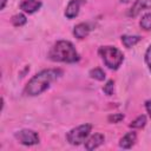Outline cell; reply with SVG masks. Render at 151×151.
Segmentation results:
<instances>
[{
    "label": "cell",
    "mask_w": 151,
    "mask_h": 151,
    "mask_svg": "<svg viewBox=\"0 0 151 151\" xmlns=\"http://www.w3.org/2000/svg\"><path fill=\"white\" fill-rule=\"evenodd\" d=\"M63 76V70L60 68H46L37 74H34L25 86V94L29 97H35L44 93L53 81Z\"/></svg>",
    "instance_id": "cell-1"
},
{
    "label": "cell",
    "mask_w": 151,
    "mask_h": 151,
    "mask_svg": "<svg viewBox=\"0 0 151 151\" xmlns=\"http://www.w3.org/2000/svg\"><path fill=\"white\" fill-rule=\"evenodd\" d=\"M48 58L57 63L74 64L78 63L80 57L73 44L68 40H58L50 50Z\"/></svg>",
    "instance_id": "cell-2"
},
{
    "label": "cell",
    "mask_w": 151,
    "mask_h": 151,
    "mask_svg": "<svg viewBox=\"0 0 151 151\" xmlns=\"http://www.w3.org/2000/svg\"><path fill=\"white\" fill-rule=\"evenodd\" d=\"M104 64L110 70H118L124 61V54L114 46H101L98 50Z\"/></svg>",
    "instance_id": "cell-3"
},
{
    "label": "cell",
    "mask_w": 151,
    "mask_h": 151,
    "mask_svg": "<svg viewBox=\"0 0 151 151\" xmlns=\"http://www.w3.org/2000/svg\"><path fill=\"white\" fill-rule=\"evenodd\" d=\"M91 130H92L91 124H81L70 130L66 134V139L71 145H80L85 143V140L90 137Z\"/></svg>",
    "instance_id": "cell-4"
},
{
    "label": "cell",
    "mask_w": 151,
    "mask_h": 151,
    "mask_svg": "<svg viewBox=\"0 0 151 151\" xmlns=\"http://www.w3.org/2000/svg\"><path fill=\"white\" fill-rule=\"evenodd\" d=\"M14 137L15 139L22 144V145H26V146H32V145H35L39 143L40 138H39V134L34 131V130H31V129H22V130H19L14 133Z\"/></svg>",
    "instance_id": "cell-5"
},
{
    "label": "cell",
    "mask_w": 151,
    "mask_h": 151,
    "mask_svg": "<svg viewBox=\"0 0 151 151\" xmlns=\"http://www.w3.org/2000/svg\"><path fill=\"white\" fill-rule=\"evenodd\" d=\"M151 9V0H136L132 7L129 9V17H137L142 11Z\"/></svg>",
    "instance_id": "cell-6"
},
{
    "label": "cell",
    "mask_w": 151,
    "mask_h": 151,
    "mask_svg": "<svg viewBox=\"0 0 151 151\" xmlns=\"http://www.w3.org/2000/svg\"><path fill=\"white\" fill-rule=\"evenodd\" d=\"M105 142V137L101 133H94L92 136H90L86 140H85V149L91 151L94 150L97 147H99L101 144H104Z\"/></svg>",
    "instance_id": "cell-7"
},
{
    "label": "cell",
    "mask_w": 151,
    "mask_h": 151,
    "mask_svg": "<svg viewBox=\"0 0 151 151\" xmlns=\"http://www.w3.org/2000/svg\"><path fill=\"white\" fill-rule=\"evenodd\" d=\"M41 1L39 0H22L21 4H20V8L25 12V13H28V14H33L35 13L37 11L40 9L41 7Z\"/></svg>",
    "instance_id": "cell-8"
},
{
    "label": "cell",
    "mask_w": 151,
    "mask_h": 151,
    "mask_svg": "<svg viewBox=\"0 0 151 151\" xmlns=\"http://www.w3.org/2000/svg\"><path fill=\"white\" fill-rule=\"evenodd\" d=\"M81 0H70L65 8V17L67 19H73L79 14Z\"/></svg>",
    "instance_id": "cell-9"
},
{
    "label": "cell",
    "mask_w": 151,
    "mask_h": 151,
    "mask_svg": "<svg viewBox=\"0 0 151 151\" xmlns=\"http://www.w3.org/2000/svg\"><path fill=\"white\" fill-rule=\"evenodd\" d=\"M137 140V133L134 131H130L127 133H125L120 140H119V146L122 149H130L132 147V145L136 143Z\"/></svg>",
    "instance_id": "cell-10"
},
{
    "label": "cell",
    "mask_w": 151,
    "mask_h": 151,
    "mask_svg": "<svg viewBox=\"0 0 151 151\" xmlns=\"http://www.w3.org/2000/svg\"><path fill=\"white\" fill-rule=\"evenodd\" d=\"M90 26H88V24H86V22H80V24H78V25H76L74 26V28H73V35L77 38V39H85L87 35H88V33H90Z\"/></svg>",
    "instance_id": "cell-11"
},
{
    "label": "cell",
    "mask_w": 151,
    "mask_h": 151,
    "mask_svg": "<svg viewBox=\"0 0 151 151\" xmlns=\"http://www.w3.org/2000/svg\"><path fill=\"white\" fill-rule=\"evenodd\" d=\"M140 40H142V38L139 35H129V34L122 35V42L126 48H131L132 46L137 45Z\"/></svg>",
    "instance_id": "cell-12"
},
{
    "label": "cell",
    "mask_w": 151,
    "mask_h": 151,
    "mask_svg": "<svg viewBox=\"0 0 151 151\" xmlns=\"http://www.w3.org/2000/svg\"><path fill=\"white\" fill-rule=\"evenodd\" d=\"M11 22H12V25H13L14 27H21V26H24V25L27 22V18H26L25 14L18 13V14H14V15L12 17Z\"/></svg>",
    "instance_id": "cell-13"
},
{
    "label": "cell",
    "mask_w": 151,
    "mask_h": 151,
    "mask_svg": "<svg viewBox=\"0 0 151 151\" xmlns=\"http://www.w3.org/2000/svg\"><path fill=\"white\" fill-rule=\"evenodd\" d=\"M90 77L92 79H96V80H99V81H103L105 78H106V74L105 72L100 68V67H96V68H92L90 72H88Z\"/></svg>",
    "instance_id": "cell-14"
},
{
    "label": "cell",
    "mask_w": 151,
    "mask_h": 151,
    "mask_svg": "<svg viewBox=\"0 0 151 151\" xmlns=\"http://www.w3.org/2000/svg\"><path fill=\"white\" fill-rule=\"evenodd\" d=\"M145 124H146V117L144 116V114H140V116H138L136 119H133L131 123H130V127H132V129H142V127H144L145 126Z\"/></svg>",
    "instance_id": "cell-15"
},
{
    "label": "cell",
    "mask_w": 151,
    "mask_h": 151,
    "mask_svg": "<svg viewBox=\"0 0 151 151\" xmlns=\"http://www.w3.org/2000/svg\"><path fill=\"white\" fill-rule=\"evenodd\" d=\"M139 25L145 31L151 29V12H149V13H146V14H144L142 17V19L139 21Z\"/></svg>",
    "instance_id": "cell-16"
},
{
    "label": "cell",
    "mask_w": 151,
    "mask_h": 151,
    "mask_svg": "<svg viewBox=\"0 0 151 151\" xmlns=\"http://www.w3.org/2000/svg\"><path fill=\"white\" fill-rule=\"evenodd\" d=\"M103 91H104L105 94H107V96H112V94H113V91H114V81H113L112 79L107 80L106 84H105L104 87H103Z\"/></svg>",
    "instance_id": "cell-17"
},
{
    "label": "cell",
    "mask_w": 151,
    "mask_h": 151,
    "mask_svg": "<svg viewBox=\"0 0 151 151\" xmlns=\"http://www.w3.org/2000/svg\"><path fill=\"white\" fill-rule=\"evenodd\" d=\"M123 119H124V114H122V113H113V114H110V116L107 117V120H109L110 123H113V124L119 123V122L123 120Z\"/></svg>",
    "instance_id": "cell-18"
},
{
    "label": "cell",
    "mask_w": 151,
    "mask_h": 151,
    "mask_svg": "<svg viewBox=\"0 0 151 151\" xmlns=\"http://www.w3.org/2000/svg\"><path fill=\"white\" fill-rule=\"evenodd\" d=\"M144 60H145V64L149 68V71L151 72V45L147 47V50L145 51V55H144Z\"/></svg>",
    "instance_id": "cell-19"
},
{
    "label": "cell",
    "mask_w": 151,
    "mask_h": 151,
    "mask_svg": "<svg viewBox=\"0 0 151 151\" xmlns=\"http://www.w3.org/2000/svg\"><path fill=\"white\" fill-rule=\"evenodd\" d=\"M145 109H146L147 113H149L150 117H151V100H146V101H145Z\"/></svg>",
    "instance_id": "cell-20"
},
{
    "label": "cell",
    "mask_w": 151,
    "mask_h": 151,
    "mask_svg": "<svg viewBox=\"0 0 151 151\" xmlns=\"http://www.w3.org/2000/svg\"><path fill=\"white\" fill-rule=\"evenodd\" d=\"M7 4V0H0V9H4Z\"/></svg>",
    "instance_id": "cell-21"
}]
</instances>
